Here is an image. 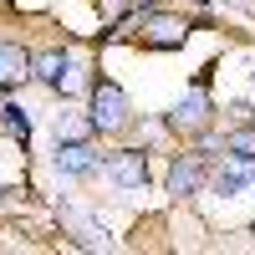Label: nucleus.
Listing matches in <instances>:
<instances>
[{"mask_svg": "<svg viewBox=\"0 0 255 255\" xmlns=\"http://www.w3.org/2000/svg\"><path fill=\"white\" fill-rule=\"evenodd\" d=\"M184 36H189V26H179V20H168V15H153V31H148L153 46H184Z\"/></svg>", "mask_w": 255, "mask_h": 255, "instance_id": "8", "label": "nucleus"}, {"mask_svg": "<svg viewBox=\"0 0 255 255\" xmlns=\"http://www.w3.org/2000/svg\"><path fill=\"white\" fill-rule=\"evenodd\" d=\"M0 123H5V133H10V138H20V143L31 138V118L20 113L15 102H5V108H0Z\"/></svg>", "mask_w": 255, "mask_h": 255, "instance_id": "9", "label": "nucleus"}, {"mask_svg": "<svg viewBox=\"0 0 255 255\" xmlns=\"http://www.w3.org/2000/svg\"><path fill=\"white\" fill-rule=\"evenodd\" d=\"M108 179L123 184V189H138V184L148 179V158L138 153V148H123V153L108 158Z\"/></svg>", "mask_w": 255, "mask_h": 255, "instance_id": "4", "label": "nucleus"}, {"mask_svg": "<svg viewBox=\"0 0 255 255\" xmlns=\"http://www.w3.org/2000/svg\"><path fill=\"white\" fill-rule=\"evenodd\" d=\"M204 184V158L199 153H189V158H179L174 168H168V194H194V189Z\"/></svg>", "mask_w": 255, "mask_h": 255, "instance_id": "5", "label": "nucleus"}, {"mask_svg": "<svg viewBox=\"0 0 255 255\" xmlns=\"http://www.w3.org/2000/svg\"><path fill=\"white\" fill-rule=\"evenodd\" d=\"M123 118H128V97H123V87L97 82V87H92V128H97V133H113V128H123Z\"/></svg>", "mask_w": 255, "mask_h": 255, "instance_id": "1", "label": "nucleus"}, {"mask_svg": "<svg viewBox=\"0 0 255 255\" xmlns=\"http://www.w3.org/2000/svg\"><path fill=\"white\" fill-rule=\"evenodd\" d=\"M204 118H209V102H204V92L194 87V92H189L179 108H174V128H184V133H199Z\"/></svg>", "mask_w": 255, "mask_h": 255, "instance_id": "6", "label": "nucleus"}, {"mask_svg": "<svg viewBox=\"0 0 255 255\" xmlns=\"http://www.w3.org/2000/svg\"><path fill=\"white\" fill-rule=\"evenodd\" d=\"M31 72L46 82V87H61V92L77 87V72H72V56H67V51H41V56L31 61Z\"/></svg>", "mask_w": 255, "mask_h": 255, "instance_id": "3", "label": "nucleus"}, {"mask_svg": "<svg viewBox=\"0 0 255 255\" xmlns=\"http://www.w3.org/2000/svg\"><path fill=\"white\" fill-rule=\"evenodd\" d=\"M31 77V56L20 46H0V87H20Z\"/></svg>", "mask_w": 255, "mask_h": 255, "instance_id": "7", "label": "nucleus"}, {"mask_svg": "<svg viewBox=\"0 0 255 255\" xmlns=\"http://www.w3.org/2000/svg\"><path fill=\"white\" fill-rule=\"evenodd\" d=\"M51 163H56V174H72V179H92L97 168H108L87 143H61L56 153H51Z\"/></svg>", "mask_w": 255, "mask_h": 255, "instance_id": "2", "label": "nucleus"}]
</instances>
